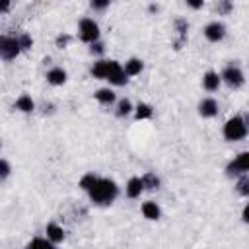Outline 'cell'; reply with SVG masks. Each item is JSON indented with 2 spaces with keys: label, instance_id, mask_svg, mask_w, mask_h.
<instances>
[{
  "label": "cell",
  "instance_id": "6da1fadb",
  "mask_svg": "<svg viewBox=\"0 0 249 249\" xmlns=\"http://www.w3.org/2000/svg\"><path fill=\"white\" fill-rule=\"evenodd\" d=\"M89 193V198L95 202V204H111L115 198H117V195H119V187L115 185V181H111V179H99L97 177V181H95V185L88 191Z\"/></svg>",
  "mask_w": 249,
  "mask_h": 249
},
{
  "label": "cell",
  "instance_id": "7a4b0ae2",
  "mask_svg": "<svg viewBox=\"0 0 249 249\" xmlns=\"http://www.w3.org/2000/svg\"><path fill=\"white\" fill-rule=\"evenodd\" d=\"M247 136V123L243 117L235 115L231 117L226 124H224V138L230 140V142H237V140H243Z\"/></svg>",
  "mask_w": 249,
  "mask_h": 249
},
{
  "label": "cell",
  "instance_id": "3957f363",
  "mask_svg": "<svg viewBox=\"0 0 249 249\" xmlns=\"http://www.w3.org/2000/svg\"><path fill=\"white\" fill-rule=\"evenodd\" d=\"M78 35L84 43H95L99 39V25L91 18H84L78 25Z\"/></svg>",
  "mask_w": 249,
  "mask_h": 249
},
{
  "label": "cell",
  "instance_id": "277c9868",
  "mask_svg": "<svg viewBox=\"0 0 249 249\" xmlns=\"http://www.w3.org/2000/svg\"><path fill=\"white\" fill-rule=\"evenodd\" d=\"M220 80L226 82L230 88L235 89V88H241V86H243L245 76H243V72H241V68H239L237 64H230V66H226L224 72L220 74Z\"/></svg>",
  "mask_w": 249,
  "mask_h": 249
},
{
  "label": "cell",
  "instance_id": "5b68a950",
  "mask_svg": "<svg viewBox=\"0 0 249 249\" xmlns=\"http://www.w3.org/2000/svg\"><path fill=\"white\" fill-rule=\"evenodd\" d=\"M249 171V152H241L237 154L235 160H231L228 165H226V173L230 177L233 175H245Z\"/></svg>",
  "mask_w": 249,
  "mask_h": 249
},
{
  "label": "cell",
  "instance_id": "8992f818",
  "mask_svg": "<svg viewBox=\"0 0 249 249\" xmlns=\"http://www.w3.org/2000/svg\"><path fill=\"white\" fill-rule=\"evenodd\" d=\"M19 53H21V49H19L16 37H0V58L14 60Z\"/></svg>",
  "mask_w": 249,
  "mask_h": 249
},
{
  "label": "cell",
  "instance_id": "52a82bcc",
  "mask_svg": "<svg viewBox=\"0 0 249 249\" xmlns=\"http://www.w3.org/2000/svg\"><path fill=\"white\" fill-rule=\"evenodd\" d=\"M105 80H109L113 86H124L126 84V74L123 70V66L117 60H107V74Z\"/></svg>",
  "mask_w": 249,
  "mask_h": 249
},
{
  "label": "cell",
  "instance_id": "ba28073f",
  "mask_svg": "<svg viewBox=\"0 0 249 249\" xmlns=\"http://www.w3.org/2000/svg\"><path fill=\"white\" fill-rule=\"evenodd\" d=\"M224 35H226V25H224L222 21H210V23L204 27V37H206L208 41H212V43L222 41Z\"/></svg>",
  "mask_w": 249,
  "mask_h": 249
},
{
  "label": "cell",
  "instance_id": "9c48e42d",
  "mask_svg": "<svg viewBox=\"0 0 249 249\" xmlns=\"http://www.w3.org/2000/svg\"><path fill=\"white\" fill-rule=\"evenodd\" d=\"M216 113H218V103H216L212 97H206V99H202V101L198 103V115H200V117L210 119V117H214Z\"/></svg>",
  "mask_w": 249,
  "mask_h": 249
},
{
  "label": "cell",
  "instance_id": "30bf717a",
  "mask_svg": "<svg viewBox=\"0 0 249 249\" xmlns=\"http://www.w3.org/2000/svg\"><path fill=\"white\" fill-rule=\"evenodd\" d=\"M220 74L218 72H206L204 76H202V86H204V89H208V91H216L218 88H220Z\"/></svg>",
  "mask_w": 249,
  "mask_h": 249
},
{
  "label": "cell",
  "instance_id": "8fae6325",
  "mask_svg": "<svg viewBox=\"0 0 249 249\" xmlns=\"http://www.w3.org/2000/svg\"><path fill=\"white\" fill-rule=\"evenodd\" d=\"M142 191H144V187H142L140 177H130L128 183H126V196L128 198H138Z\"/></svg>",
  "mask_w": 249,
  "mask_h": 249
},
{
  "label": "cell",
  "instance_id": "7c38bea8",
  "mask_svg": "<svg viewBox=\"0 0 249 249\" xmlns=\"http://www.w3.org/2000/svg\"><path fill=\"white\" fill-rule=\"evenodd\" d=\"M47 82L51 86H62L66 82V72L62 68H51L47 72Z\"/></svg>",
  "mask_w": 249,
  "mask_h": 249
},
{
  "label": "cell",
  "instance_id": "4fadbf2b",
  "mask_svg": "<svg viewBox=\"0 0 249 249\" xmlns=\"http://www.w3.org/2000/svg\"><path fill=\"white\" fill-rule=\"evenodd\" d=\"M14 107H16L18 111H21V113H31V111L35 109V103H33V99H31V95H27V93H23V95H19V97L16 99V103H14Z\"/></svg>",
  "mask_w": 249,
  "mask_h": 249
},
{
  "label": "cell",
  "instance_id": "5bb4252c",
  "mask_svg": "<svg viewBox=\"0 0 249 249\" xmlns=\"http://www.w3.org/2000/svg\"><path fill=\"white\" fill-rule=\"evenodd\" d=\"M142 214H144V218H148V220H158L160 214H161V210H160V206H158L154 200H148V202L142 204Z\"/></svg>",
  "mask_w": 249,
  "mask_h": 249
},
{
  "label": "cell",
  "instance_id": "9a60e30c",
  "mask_svg": "<svg viewBox=\"0 0 249 249\" xmlns=\"http://www.w3.org/2000/svg\"><path fill=\"white\" fill-rule=\"evenodd\" d=\"M47 239L51 243H60L64 239V230L60 226H56V224H49L47 226Z\"/></svg>",
  "mask_w": 249,
  "mask_h": 249
},
{
  "label": "cell",
  "instance_id": "2e32d148",
  "mask_svg": "<svg viewBox=\"0 0 249 249\" xmlns=\"http://www.w3.org/2000/svg\"><path fill=\"white\" fill-rule=\"evenodd\" d=\"M142 68H144V64H142L140 58H130V60L124 62V68L123 70H124L126 76H136V74L142 72Z\"/></svg>",
  "mask_w": 249,
  "mask_h": 249
},
{
  "label": "cell",
  "instance_id": "e0dca14e",
  "mask_svg": "<svg viewBox=\"0 0 249 249\" xmlns=\"http://www.w3.org/2000/svg\"><path fill=\"white\" fill-rule=\"evenodd\" d=\"M140 181H142V187L148 189V191H154V189L160 187V177H158L156 173H152V171L144 173V175L140 177Z\"/></svg>",
  "mask_w": 249,
  "mask_h": 249
},
{
  "label": "cell",
  "instance_id": "ac0fdd59",
  "mask_svg": "<svg viewBox=\"0 0 249 249\" xmlns=\"http://www.w3.org/2000/svg\"><path fill=\"white\" fill-rule=\"evenodd\" d=\"M95 99L99 103H103V105H111L115 101V91L109 89V88H101V89L95 91Z\"/></svg>",
  "mask_w": 249,
  "mask_h": 249
},
{
  "label": "cell",
  "instance_id": "d6986e66",
  "mask_svg": "<svg viewBox=\"0 0 249 249\" xmlns=\"http://www.w3.org/2000/svg\"><path fill=\"white\" fill-rule=\"evenodd\" d=\"M105 74H107V60H97V62H93V66H91V76L105 80Z\"/></svg>",
  "mask_w": 249,
  "mask_h": 249
},
{
  "label": "cell",
  "instance_id": "ffe728a7",
  "mask_svg": "<svg viewBox=\"0 0 249 249\" xmlns=\"http://www.w3.org/2000/svg\"><path fill=\"white\" fill-rule=\"evenodd\" d=\"M152 115H154V109H152L148 103H138V107H136V113H134V117H136L138 121L150 119Z\"/></svg>",
  "mask_w": 249,
  "mask_h": 249
},
{
  "label": "cell",
  "instance_id": "44dd1931",
  "mask_svg": "<svg viewBox=\"0 0 249 249\" xmlns=\"http://www.w3.org/2000/svg\"><path fill=\"white\" fill-rule=\"evenodd\" d=\"M25 249H56L54 243H51L49 239H41V237H35L31 243H27Z\"/></svg>",
  "mask_w": 249,
  "mask_h": 249
},
{
  "label": "cell",
  "instance_id": "7402d4cb",
  "mask_svg": "<svg viewBox=\"0 0 249 249\" xmlns=\"http://www.w3.org/2000/svg\"><path fill=\"white\" fill-rule=\"evenodd\" d=\"M130 111H132L130 101H128V99H121L119 105H117V117H126Z\"/></svg>",
  "mask_w": 249,
  "mask_h": 249
},
{
  "label": "cell",
  "instance_id": "603a6c76",
  "mask_svg": "<svg viewBox=\"0 0 249 249\" xmlns=\"http://www.w3.org/2000/svg\"><path fill=\"white\" fill-rule=\"evenodd\" d=\"M95 181H97V177H95L93 173H86V175L80 179V187H82L84 191H89V189L95 185Z\"/></svg>",
  "mask_w": 249,
  "mask_h": 249
},
{
  "label": "cell",
  "instance_id": "cb8c5ba5",
  "mask_svg": "<svg viewBox=\"0 0 249 249\" xmlns=\"http://www.w3.org/2000/svg\"><path fill=\"white\" fill-rule=\"evenodd\" d=\"M237 191H239V195H243V196L249 195V177H247V173L239 177V181H237Z\"/></svg>",
  "mask_w": 249,
  "mask_h": 249
},
{
  "label": "cell",
  "instance_id": "d4e9b609",
  "mask_svg": "<svg viewBox=\"0 0 249 249\" xmlns=\"http://www.w3.org/2000/svg\"><path fill=\"white\" fill-rule=\"evenodd\" d=\"M10 173H12V167H10V163H8V160H4V158H0V181H4V179H8V177H10Z\"/></svg>",
  "mask_w": 249,
  "mask_h": 249
},
{
  "label": "cell",
  "instance_id": "484cf974",
  "mask_svg": "<svg viewBox=\"0 0 249 249\" xmlns=\"http://www.w3.org/2000/svg\"><path fill=\"white\" fill-rule=\"evenodd\" d=\"M175 29L179 31L181 39H185V33H187V29H189V23H187V19H185V18H177V19H175Z\"/></svg>",
  "mask_w": 249,
  "mask_h": 249
},
{
  "label": "cell",
  "instance_id": "4316f807",
  "mask_svg": "<svg viewBox=\"0 0 249 249\" xmlns=\"http://www.w3.org/2000/svg\"><path fill=\"white\" fill-rule=\"evenodd\" d=\"M16 39H18V45H19V49H21V51H25V49H29V47L33 45V39H31L29 35H25V33H23V35H19V37H16Z\"/></svg>",
  "mask_w": 249,
  "mask_h": 249
},
{
  "label": "cell",
  "instance_id": "83f0119b",
  "mask_svg": "<svg viewBox=\"0 0 249 249\" xmlns=\"http://www.w3.org/2000/svg\"><path fill=\"white\" fill-rule=\"evenodd\" d=\"M68 43H70V35L64 33V35H58V37H56V47H58V49H64Z\"/></svg>",
  "mask_w": 249,
  "mask_h": 249
},
{
  "label": "cell",
  "instance_id": "f1b7e54d",
  "mask_svg": "<svg viewBox=\"0 0 249 249\" xmlns=\"http://www.w3.org/2000/svg\"><path fill=\"white\" fill-rule=\"evenodd\" d=\"M109 6V0H93L91 2V8L93 10H105Z\"/></svg>",
  "mask_w": 249,
  "mask_h": 249
},
{
  "label": "cell",
  "instance_id": "f546056e",
  "mask_svg": "<svg viewBox=\"0 0 249 249\" xmlns=\"http://www.w3.org/2000/svg\"><path fill=\"white\" fill-rule=\"evenodd\" d=\"M89 51H91V54H103V43H99V41L91 43Z\"/></svg>",
  "mask_w": 249,
  "mask_h": 249
},
{
  "label": "cell",
  "instance_id": "4dcf8cb0",
  "mask_svg": "<svg viewBox=\"0 0 249 249\" xmlns=\"http://www.w3.org/2000/svg\"><path fill=\"white\" fill-rule=\"evenodd\" d=\"M231 10V4L230 2H222V4H218V12H230Z\"/></svg>",
  "mask_w": 249,
  "mask_h": 249
},
{
  "label": "cell",
  "instance_id": "1f68e13d",
  "mask_svg": "<svg viewBox=\"0 0 249 249\" xmlns=\"http://www.w3.org/2000/svg\"><path fill=\"white\" fill-rule=\"evenodd\" d=\"M10 8V2H6V0H0V12H6Z\"/></svg>",
  "mask_w": 249,
  "mask_h": 249
},
{
  "label": "cell",
  "instance_id": "d6a6232c",
  "mask_svg": "<svg viewBox=\"0 0 249 249\" xmlns=\"http://www.w3.org/2000/svg\"><path fill=\"white\" fill-rule=\"evenodd\" d=\"M189 6L196 10V8H202V2H189Z\"/></svg>",
  "mask_w": 249,
  "mask_h": 249
},
{
  "label": "cell",
  "instance_id": "836d02e7",
  "mask_svg": "<svg viewBox=\"0 0 249 249\" xmlns=\"http://www.w3.org/2000/svg\"><path fill=\"white\" fill-rule=\"evenodd\" d=\"M249 218H247V208H243V222H247Z\"/></svg>",
  "mask_w": 249,
  "mask_h": 249
},
{
  "label": "cell",
  "instance_id": "e575fe53",
  "mask_svg": "<svg viewBox=\"0 0 249 249\" xmlns=\"http://www.w3.org/2000/svg\"><path fill=\"white\" fill-rule=\"evenodd\" d=\"M0 148H2V142H0Z\"/></svg>",
  "mask_w": 249,
  "mask_h": 249
}]
</instances>
